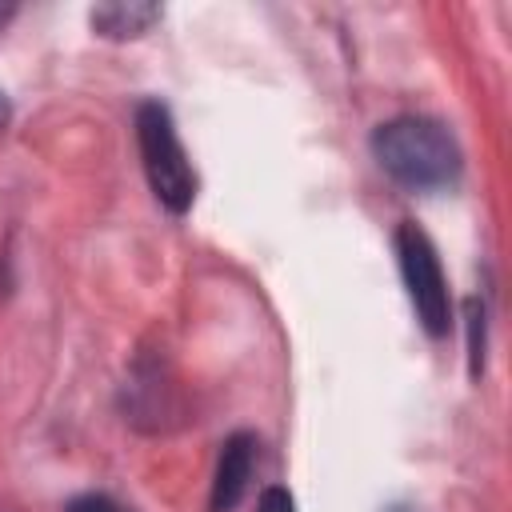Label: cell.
I'll return each instance as SVG.
<instances>
[{"label": "cell", "instance_id": "3", "mask_svg": "<svg viewBox=\"0 0 512 512\" xmlns=\"http://www.w3.org/2000/svg\"><path fill=\"white\" fill-rule=\"evenodd\" d=\"M392 244H396L400 276H404V288H408V300H412V312H416L420 328L428 336H444L452 328V296H448V280H444L436 244L412 220H404L396 228Z\"/></svg>", "mask_w": 512, "mask_h": 512}, {"label": "cell", "instance_id": "2", "mask_svg": "<svg viewBox=\"0 0 512 512\" xmlns=\"http://www.w3.org/2000/svg\"><path fill=\"white\" fill-rule=\"evenodd\" d=\"M136 144H140V164H144L148 188L160 200V208H168L172 216H184L196 200V172L176 136L172 108L164 100L136 104Z\"/></svg>", "mask_w": 512, "mask_h": 512}, {"label": "cell", "instance_id": "8", "mask_svg": "<svg viewBox=\"0 0 512 512\" xmlns=\"http://www.w3.org/2000/svg\"><path fill=\"white\" fill-rule=\"evenodd\" d=\"M256 512H296V500H292V492H288V488H280V484H268V488L260 492V504H256Z\"/></svg>", "mask_w": 512, "mask_h": 512}, {"label": "cell", "instance_id": "5", "mask_svg": "<svg viewBox=\"0 0 512 512\" xmlns=\"http://www.w3.org/2000/svg\"><path fill=\"white\" fill-rule=\"evenodd\" d=\"M164 16V8L160 4H140V0H116V4H96L92 12H88V24H92V32L96 36H104V40H136V36H144L156 20Z\"/></svg>", "mask_w": 512, "mask_h": 512}, {"label": "cell", "instance_id": "4", "mask_svg": "<svg viewBox=\"0 0 512 512\" xmlns=\"http://www.w3.org/2000/svg\"><path fill=\"white\" fill-rule=\"evenodd\" d=\"M256 456H260V440L252 432H232L220 444V460H216V476H212V496H208L212 512H232L244 500V492L252 484V472H256Z\"/></svg>", "mask_w": 512, "mask_h": 512}, {"label": "cell", "instance_id": "7", "mask_svg": "<svg viewBox=\"0 0 512 512\" xmlns=\"http://www.w3.org/2000/svg\"><path fill=\"white\" fill-rule=\"evenodd\" d=\"M64 512H128V508H120V504H116L112 496H104V492H84V496H72Z\"/></svg>", "mask_w": 512, "mask_h": 512}, {"label": "cell", "instance_id": "10", "mask_svg": "<svg viewBox=\"0 0 512 512\" xmlns=\"http://www.w3.org/2000/svg\"><path fill=\"white\" fill-rule=\"evenodd\" d=\"M8 124V100H4V92H0V128Z\"/></svg>", "mask_w": 512, "mask_h": 512}, {"label": "cell", "instance_id": "9", "mask_svg": "<svg viewBox=\"0 0 512 512\" xmlns=\"http://www.w3.org/2000/svg\"><path fill=\"white\" fill-rule=\"evenodd\" d=\"M12 16H16V4H0V24L12 20Z\"/></svg>", "mask_w": 512, "mask_h": 512}, {"label": "cell", "instance_id": "6", "mask_svg": "<svg viewBox=\"0 0 512 512\" xmlns=\"http://www.w3.org/2000/svg\"><path fill=\"white\" fill-rule=\"evenodd\" d=\"M464 320H468V360H472V376H480L484 368V304L472 296L464 300Z\"/></svg>", "mask_w": 512, "mask_h": 512}, {"label": "cell", "instance_id": "1", "mask_svg": "<svg viewBox=\"0 0 512 512\" xmlns=\"http://www.w3.org/2000/svg\"><path fill=\"white\" fill-rule=\"evenodd\" d=\"M372 160L412 192H440L460 176V148L432 116H392L372 128Z\"/></svg>", "mask_w": 512, "mask_h": 512}]
</instances>
